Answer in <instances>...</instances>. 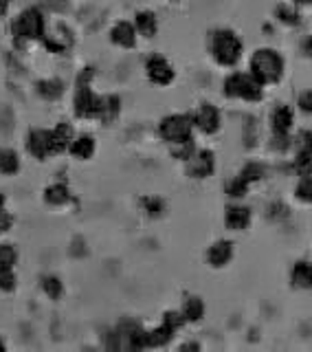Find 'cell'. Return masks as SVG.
I'll list each match as a JSON object with an SVG mask.
<instances>
[{"label": "cell", "instance_id": "8fae6325", "mask_svg": "<svg viewBox=\"0 0 312 352\" xmlns=\"http://www.w3.org/2000/svg\"><path fill=\"white\" fill-rule=\"evenodd\" d=\"M137 38H139V33L135 29V22L119 20L117 25L110 29V42L117 44V47H121V49H135Z\"/></svg>", "mask_w": 312, "mask_h": 352}, {"label": "cell", "instance_id": "83f0119b", "mask_svg": "<svg viewBox=\"0 0 312 352\" xmlns=\"http://www.w3.org/2000/svg\"><path fill=\"white\" fill-rule=\"evenodd\" d=\"M240 176H242V179L247 181L249 185L258 183V181H262V176H264V165H262V163L251 161V163H247V165H244V168H242Z\"/></svg>", "mask_w": 312, "mask_h": 352}, {"label": "cell", "instance_id": "7bdbcfd3", "mask_svg": "<svg viewBox=\"0 0 312 352\" xmlns=\"http://www.w3.org/2000/svg\"><path fill=\"white\" fill-rule=\"evenodd\" d=\"M297 5H312V0H295Z\"/></svg>", "mask_w": 312, "mask_h": 352}, {"label": "cell", "instance_id": "44dd1931", "mask_svg": "<svg viewBox=\"0 0 312 352\" xmlns=\"http://www.w3.org/2000/svg\"><path fill=\"white\" fill-rule=\"evenodd\" d=\"M291 278L297 289H312V262H297Z\"/></svg>", "mask_w": 312, "mask_h": 352}, {"label": "cell", "instance_id": "484cf974", "mask_svg": "<svg viewBox=\"0 0 312 352\" xmlns=\"http://www.w3.org/2000/svg\"><path fill=\"white\" fill-rule=\"evenodd\" d=\"M119 113H121V99L117 95H106L102 121H104V124H110V121H115L119 117Z\"/></svg>", "mask_w": 312, "mask_h": 352}, {"label": "cell", "instance_id": "f1b7e54d", "mask_svg": "<svg viewBox=\"0 0 312 352\" xmlns=\"http://www.w3.org/2000/svg\"><path fill=\"white\" fill-rule=\"evenodd\" d=\"M194 152H196L194 139H187V141H181V143H172V157L178 159V161H187Z\"/></svg>", "mask_w": 312, "mask_h": 352}, {"label": "cell", "instance_id": "7402d4cb", "mask_svg": "<svg viewBox=\"0 0 312 352\" xmlns=\"http://www.w3.org/2000/svg\"><path fill=\"white\" fill-rule=\"evenodd\" d=\"M20 172V157L9 148H0V174L14 176Z\"/></svg>", "mask_w": 312, "mask_h": 352}, {"label": "cell", "instance_id": "4dcf8cb0", "mask_svg": "<svg viewBox=\"0 0 312 352\" xmlns=\"http://www.w3.org/2000/svg\"><path fill=\"white\" fill-rule=\"evenodd\" d=\"M18 286L16 269H0V291L3 293H14Z\"/></svg>", "mask_w": 312, "mask_h": 352}, {"label": "cell", "instance_id": "74e56055", "mask_svg": "<svg viewBox=\"0 0 312 352\" xmlns=\"http://www.w3.org/2000/svg\"><path fill=\"white\" fill-rule=\"evenodd\" d=\"M11 225H14V216H11L7 209L3 214H0V234H5V231L11 229Z\"/></svg>", "mask_w": 312, "mask_h": 352}, {"label": "cell", "instance_id": "3957f363", "mask_svg": "<svg viewBox=\"0 0 312 352\" xmlns=\"http://www.w3.org/2000/svg\"><path fill=\"white\" fill-rule=\"evenodd\" d=\"M93 69H84L75 88V115L80 119H102L104 115V99L97 95L91 86Z\"/></svg>", "mask_w": 312, "mask_h": 352}, {"label": "cell", "instance_id": "f546056e", "mask_svg": "<svg viewBox=\"0 0 312 352\" xmlns=\"http://www.w3.org/2000/svg\"><path fill=\"white\" fill-rule=\"evenodd\" d=\"M295 194H297V198L302 203L312 205V176L310 174L302 176V181H299L297 187H295Z\"/></svg>", "mask_w": 312, "mask_h": 352}, {"label": "cell", "instance_id": "4fadbf2b", "mask_svg": "<svg viewBox=\"0 0 312 352\" xmlns=\"http://www.w3.org/2000/svg\"><path fill=\"white\" fill-rule=\"evenodd\" d=\"M225 225L231 231H244L251 225V209L244 205H229L225 212Z\"/></svg>", "mask_w": 312, "mask_h": 352}, {"label": "cell", "instance_id": "7c38bea8", "mask_svg": "<svg viewBox=\"0 0 312 352\" xmlns=\"http://www.w3.org/2000/svg\"><path fill=\"white\" fill-rule=\"evenodd\" d=\"M233 258V242L231 240H218L207 249V262L214 269L227 267Z\"/></svg>", "mask_w": 312, "mask_h": 352}, {"label": "cell", "instance_id": "1f68e13d", "mask_svg": "<svg viewBox=\"0 0 312 352\" xmlns=\"http://www.w3.org/2000/svg\"><path fill=\"white\" fill-rule=\"evenodd\" d=\"M249 187H251V185L238 174L236 179H231V181L227 183V194H229L231 198H242V196H247Z\"/></svg>", "mask_w": 312, "mask_h": 352}, {"label": "cell", "instance_id": "8992f818", "mask_svg": "<svg viewBox=\"0 0 312 352\" xmlns=\"http://www.w3.org/2000/svg\"><path fill=\"white\" fill-rule=\"evenodd\" d=\"M194 132V117L187 115V113H174V115H167L161 119L159 124V137L165 143H181L187 139H194L192 137Z\"/></svg>", "mask_w": 312, "mask_h": 352}, {"label": "cell", "instance_id": "d590c367", "mask_svg": "<svg viewBox=\"0 0 312 352\" xmlns=\"http://www.w3.org/2000/svg\"><path fill=\"white\" fill-rule=\"evenodd\" d=\"M297 106H299V110H302V113L312 115V91H304L302 95H299Z\"/></svg>", "mask_w": 312, "mask_h": 352}, {"label": "cell", "instance_id": "d4e9b609", "mask_svg": "<svg viewBox=\"0 0 312 352\" xmlns=\"http://www.w3.org/2000/svg\"><path fill=\"white\" fill-rule=\"evenodd\" d=\"M18 249L9 242H0V269H16Z\"/></svg>", "mask_w": 312, "mask_h": 352}, {"label": "cell", "instance_id": "277c9868", "mask_svg": "<svg viewBox=\"0 0 312 352\" xmlns=\"http://www.w3.org/2000/svg\"><path fill=\"white\" fill-rule=\"evenodd\" d=\"M249 73L262 86L277 84L284 75V58L275 49H258L251 55Z\"/></svg>", "mask_w": 312, "mask_h": 352}, {"label": "cell", "instance_id": "603a6c76", "mask_svg": "<svg viewBox=\"0 0 312 352\" xmlns=\"http://www.w3.org/2000/svg\"><path fill=\"white\" fill-rule=\"evenodd\" d=\"M36 91L40 93V97L49 99V102H53V99H60L62 93H64V84L60 80H53V77H49V80H40L36 84Z\"/></svg>", "mask_w": 312, "mask_h": 352}, {"label": "cell", "instance_id": "4316f807", "mask_svg": "<svg viewBox=\"0 0 312 352\" xmlns=\"http://www.w3.org/2000/svg\"><path fill=\"white\" fill-rule=\"evenodd\" d=\"M141 207H143V212H146L148 216H152V218H159L165 212V203L161 201L159 196H143L141 198Z\"/></svg>", "mask_w": 312, "mask_h": 352}, {"label": "cell", "instance_id": "ba28073f", "mask_svg": "<svg viewBox=\"0 0 312 352\" xmlns=\"http://www.w3.org/2000/svg\"><path fill=\"white\" fill-rule=\"evenodd\" d=\"M146 75L148 80L156 86H170L176 77L174 66L167 62L163 55H150L146 60Z\"/></svg>", "mask_w": 312, "mask_h": 352}, {"label": "cell", "instance_id": "30bf717a", "mask_svg": "<svg viewBox=\"0 0 312 352\" xmlns=\"http://www.w3.org/2000/svg\"><path fill=\"white\" fill-rule=\"evenodd\" d=\"M192 117H194V128H198L203 135H216L220 130L222 117L214 104H200Z\"/></svg>", "mask_w": 312, "mask_h": 352}, {"label": "cell", "instance_id": "d6a6232c", "mask_svg": "<svg viewBox=\"0 0 312 352\" xmlns=\"http://www.w3.org/2000/svg\"><path fill=\"white\" fill-rule=\"evenodd\" d=\"M277 18H280L284 25H288V27H297L299 22H302V16L297 14V9L288 7V5L277 7Z\"/></svg>", "mask_w": 312, "mask_h": 352}, {"label": "cell", "instance_id": "60d3db41", "mask_svg": "<svg viewBox=\"0 0 312 352\" xmlns=\"http://www.w3.org/2000/svg\"><path fill=\"white\" fill-rule=\"evenodd\" d=\"M304 53H306V55H310V58H312V36L304 42Z\"/></svg>", "mask_w": 312, "mask_h": 352}, {"label": "cell", "instance_id": "ffe728a7", "mask_svg": "<svg viewBox=\"0 0 312 352\" xmlns=\"http://www.w3.org/2000/svg\"><path fill=\"white\" fill-rule=\"evenodd\" d=\"M181 313L185 317V322H200L205 317V302L196 295H189L183 300Z\"/></svg>", "mask_w": 312, "mask_h": 352}, {"label": "cell", "instance_id": "d6986e66", "mask_svg": "<svg viewBox=\"0 0 312 352\" xmlns=\"http://www.w3.org/2000/svg\"><path fill=\"white\" fill-rule=\"evenodd\" d=\"M135 29L143 38H154L156 31H159V20H156V16L152 14V11H137Z\"/></svg>", "mask_w": 312, "mask_h": 352}, {"label": "cell", "instance_id": "9c48e42d", "mask_svg": "<svg viewBox=\"0 0 312 352\" xmlns=\"http://www.w3.org/2000/svg\"><path fill=\"white\" fill-rule=\"evenodd\" d=\"M187 174L192 179H207L216 170V154L211 150H196L192 157L185 161Z\"/></svg>", "mask_w": 312, "mask_h": 352}, {"label": "cell", "instance_id": "836d02e7", "mask_svg": "<svg viewBox=\"0 0 312 352\" xmlns=\"http://www.w3.org/2000/svg\"><path fill=\"white\" fill-rule=\"evenodd\" d=\"M291 135H277V132H273V139H271V150L275 152H288L291 150Z\"/></svg>", "mask_w": 312, "mask_h": 352}, {"label": "cell", "instance_id": "cb8c5ba5", "mask_svg": "<svg viewBox=\"0 0 312 352\" xmlns=\"http://www.w3.org/2000/svg\"><path fill=\"white\" fill-rule=\"evenodd\" d=\"M40 286H42V291L49 300H60V297L64 295V284L58 275H44Z\"/></svg>", "mask_w": 312, "mask_h": 352}, {"label": "cell", "instance_id": "5bb4252c", "mask_svg": "<svg viewBox=\"0 0 312 352\" xmlns=\"http://www.w3.org/2000/svg\"><path fill=\"white\" fill-rule=\"evenodd\" d=\"M97 150V143L91 135H80V137H75L71 141V146H69V152L73 159L77 161H88V159H93V154Z\"/></svg>", "mask_w": 312, "mask_h": 352}, {"label": "cell", "instance_id": "2e32d148", "mask_svg": "<svg viewBox=\"0 0 312 352\" xmlns=\"http://www.w3.org/2000/svg\"><path fill=\"white\" fill-rule=\"evenodd\" d=\"M293 121H295V115L291 108L277 106L271 115V128H273V132H277V135H291Z\"/></svg>", "mask_w": 312, "mask_h": 352}, {"label": "cell", "instance_id": "f35d334b", "mask_svg": "<svg viewBox=\"0 0 312 352\" xmlns=\"http://www.w3.org/2000/svg\"><path fill=\"white\" fill-rule=\"evenodd\" d=\"M255 135H258V132L253 130V121L249 119V121H247V135H244V139H247V146H249V148L253 146V141H255Z\"/></svg>", "mask_w": 312, "mask_h": 352}, {"label": "cell", "instance_id": "e0dca14e", "mask_svg": "<svg viewBox=\"0 0 312 352\" xmlns=\"http://www.w3.org/2000/svg\"><path fill=\"white\" fill-rule=\"evenodd\" d=\"M174 333H176L174 326H170L167 322H161L159 328L146 330V348H163V346H167L172 341Z\"/></svg>", "mask_w": 312, "mask_h": 352}, {"label": "cell", "instance_id": "5b68a950", "mask_svg": "<svg viewBox=\"0 0 312 352\" xmlns=\"http://www.w3.org/2000/svg\"><path fill=\"white\" fill-rule=\"evenodd\" d=\"M222 88H225V95L229 99H242V102H260L262 99V84L255 80V77L251 73H231L225 84H222Z\"/></svg>", "mask_w": 312, "mask_h": 352}, {"label": "cell", "instance_id": "6da1fadb", "mask_svg": "<svg viewBox=\"0 0 312 352\" xmlns=\"http://www.w3.org/2000/svg\"><path fill=\"white\" fill-rule=\"evenodd\" d=\"M11 36L16 47H25L29 42H42L47 36V20L38 7H27L11 20Z\"/></svg>", "mask_w": 312, "mask_h": 352}, {"label": "cell", "instance_id": "ac0fdd59", "mask_svg": "<svg viewBox=\"0 0 312 352\" xmlns=\"http://www.w3.org/2000/svg\"><path fill=\"white\" fill-rule=\"evenodd\" d=\"M51 135H53V146H55V154H62L69 150L71 141L75 139V130L71 124H66V121H60L58 126L51 128Z\"/></svg>", "mask_w": 312, "mask_h": 352}, {"label": "cell", "instance_id": "9a60e30c", "mask_svg": "<svg viewBox=\"0 0 312 352\" xmlns=\"http://www.w3.org/2000/svg\"><path fill=\"white\" fill-rule=\"evenodd\" d=\"M73 201V194H71V187L66 183H53L44 190V203L49 207H64Z\"/></svg>", "mask_w": 312, "mask_h": 352}, {"label": "cell", "instance_id": "7a4b0ae2", "mask_svg": "<svg viewBox=\"0 0 312 352\" xmlns=\"http://www.w3.org/2000/svg\"><path fill=\"white\" fill-rule=\"evenodd\" d=\"M209 51H211V58L216 60V64L225 66V69H233L242 58L244 44L236 31L216 29L209 38Z\"/></svg>", "mask_w": 312, "mask_h": 352}, {"label": "cell", "instance_id": "b9f144b4", "mask_svg": "<svg viewBox=\"0 0 312 352\" xmlns=\"http://www.w3.org/2000/svg\"><path fill=\"white\" fill-rule=\"evenodd\" d=\"M3 212H5V196L0 194V214H3Z\"/></svg>", "mask_w": 312, "mask_h": 352}, {"label": "cell", "instance_id": "e575fe53", "mask_svg": "<svg viewBox=\"0 0 312 352\" xmlns=\"http://www.w3.org/2000/svg\"><path fill=\"white\" fill-rule=\"evenodd\" d=\"M295 148H297V152H312V132L310 130L299 132L297 141H295Z\"/></svg>", "mask_w": 312, "mask_h": 352}, {"label": "cell", "instance_id": "ab89813d", "mask_svg": "<svg viewBox=\"0 0 312 352\" xmlns=\"http://www.w3.org/2000/svg\"><path fill=\"white\" fill-rule=\"evenodd\" d=\"M9 7H11V0H0V20L9 14Z\"/></svg>", "mask_w": 312, "mask_h": 352}, {"label": "cell", "instance_id": "ee69618b", "mask_svg": "<svg viewBox=\"0 0 312 352\" xmlns=\"http://www.w3.org/2000/svg\"><path fill=\"white\" fill-rule=\"evenodd\" d=\"M0 348H5V344H3V341H0Z\"/></svg>", "mask_w": 312, "mask_h": 352}, {"label": "cell", "instance_id": "52a82bcc", "mask_svg": "<svg viewBox=\"0 0 312 352\" xmlns=\"http://www.w3.org/2000/svg\"><path fill=\"white\" fill-rule=\"evenodd\" d=\"M27 152L38 161H47L51 157H58L53 146V135L47 128H33L27 137Z\"/></svg>", "mask_w": 312, "mask_h": 352}, {"label": "cell", "instance_id": "8d00e7d4", "mask_svg": "<svg viewBox=\"0 0 312 352\" xmlns=\"http://www.w3.org/2000/svg\"><path fill=\"white\" fill-rule=\"evenodd\" d=\"M269 216L271 218H288L291 216V212H288V207L284 203H275L269 207Z\"/></svg>", "mask_w": 312, "mask_h": 352}]
</instances>
